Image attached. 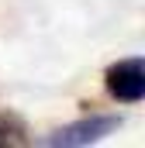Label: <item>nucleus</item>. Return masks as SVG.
Returning <instances> with one entry per match:
<instances>
[{
	"mask_svg": "<svg viewBox=\"0 0 145 148\" xmlns=\"http://www.w3.org/2000/svg\"><path fill=\"white\" fill-rule=\"evenodd\" d=\"M114 127H121V114H93V117H83L76 124L59 127L55 134L45 138V145L52 148H83V145H97L104 141Z\"/></svg>",
	"mask_w": 145,
	"mask_h": 148,
	"instance_id": "nucleus-1",
	"label": "nucleus"
},
{
	"mask_svg": "<svg viewBox=\"0 0 145 148\" xmlns=\"http://www.w3.org/2000/svg\"><path fill=\"white\" fill-rule=\"evenodd\" d=\"M107 83V93L121 103H138L145 97V62L135 55V59H121L114 62L104 76Z\"/></svg>",
	"mask_w": 145,
	"mask_h": 148,
	"instance_id": "nucleus-2",
	"label": "nucleus"
},
{
	"mask_svg": "<svg viewBox=\"0 0 145 148\" xmlns=\"http://www.w3.org/2000/svg\"><path fill=\"white\" fill-rule=\"evenodd\" d=\"M28 141L31 138H28L24 121L14 117V114H0V148H21V145H28Z\"/></svg>",
	"mask_w": 145,
	"mask_h": 148,
	"instance_id": "nucleus-3",
	"label": "nucleus"
}]
</instances>
